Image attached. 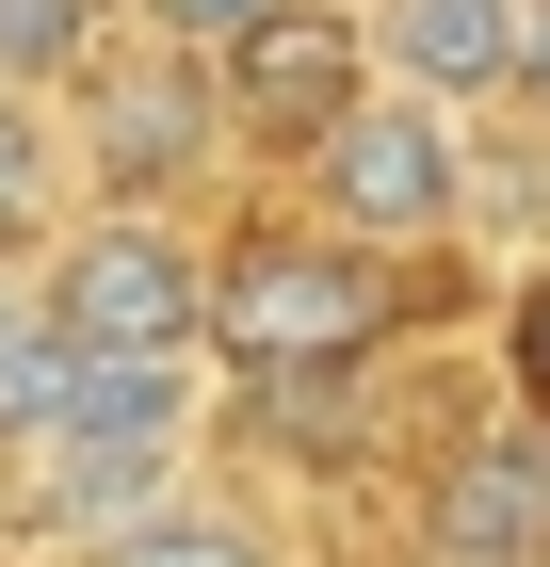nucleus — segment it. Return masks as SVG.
I'll use <instances>...</instances> for the list:
<instances>
[{
    "instance_id": "obj_1",
    "label": "nucleus",
    "mask_w": 550,
    "mask_h": 567,
    "mask_svg": "<svg viewBox=\"0 0 550 567\" xmlns=\"http://www.w3.org/2000/svg\"><path fill=\"white\" fill-rule=\"evenodd\" d=\"M405 324V260L340 244V227H243L211 260V357L259 390H340L373 373V341Z\"/></svg>"
},
{
    "instance_id": "obj_2",
    "label": "nucleus",
    "mask_w": 550,
    "mask_h": 567,
    "mask_svg": "<svg viewBox=\"0 0 550 567\" xmlns=\"http://www.w3.org/2000/svg\"><path fill=\"white\" fill-rule=\"evenodd\" d=\"M33 292H49V324H65V357H97V373H195V357H211V260H195L178 227H146V212L82 227Z\"/></svg>"
},
{
    "instance_id": "obj_3",
    "label": "nucleus",
    "mask_w": 550,
    "mask_h": 567,
    "mask_svg": "<svg viewBox=\"0 0 550 567\" xmlns=\"http://www.w3.org/2000/svg\"><path fill=\"white\" fill-rule=\"evenodd\" d=\"M308 163H324L340 244H373V260H388V244H437V227L469 212V146H454V114H437V97H356Z\"/></svg>"
},
{
    "instance_id": "obj_4",
    "label": "nucleus",
    "mask_w": 550,
    "mask_h": 567,
    "mask_svg": "<svg viewBox=\"0 0 550 567\" xmlns=\"http://www.w3.org/2000/svg\"><path fill=\"white\" fill-rule=\"evenodd\" d=\"M211 97H227V131H259V146H324L373 97V33L340 0H276L243 49H211Z\"/></svg>"
},
{
    "instance_id": "obj_5",
    "label": "nucleus",
    "mask_w": 550,
    "mask_h": 567,
    "mask_svg": "<svg viewBox=\"0 0 550 567\" xmlns=\"http://www.w3.org/2000/svg\"><path fill=\"white\" fill-rule=\"evenodd\" d=\"M227 131V97H211V65L195 49H163V65H114L97 82V178H114L129 212L163 195V178H195V146Z\"/></svg>"
},
{
    "instance_id": "obj_6",
    "label": "nucleus",
    "mask_w": 550,
    "mask_h": 567,
    "mask_svg": "<svg viewBox=\"0 0 550 567\" xmlns=\"http://www.w3.org/2000/svg\"><path fill=\"white\" fill-rule=\"evenodd\" d=\"M437 551L454 567H550V422L535 437H469L437 471Z\"/></svg>"
},
{
    "instance_id": "obj_7",
    "label": "nucleus",
    "mask_w": 550,
    "mask_h": 567,
    "mask_svg": "<svg viewBox=\"0 0 550 567\" xmlns=\"http://www.w3.org/2000/svg\"><path fill=\"white\" fill-rule=\"evenodd\" d=\"M17 503L49 535H129L178 503V437H49V454H17Z\"/></svg>"
},
{
    "instance_id": "obj_8",
    "label": "nucleus",
    "mask_w": 550,
    "mask_h": 567,
    "mask_svg": "<svg viewBox=\"0 0 550 567\" xmlns=\"http://www.w3.org/2000/svg\"><path fill=\"white\" fill-rule=\"evenodd\" d=\"M373 65L405 97H502L518 82V0H373Z\"/></svg>"
},
{
    "instance_id": "obj_9",
    "label": "nucleus",
    "mask_w": 550,
    "mask_h": 567,
    "mask_svg": "<svg viewBox=\"0 0 550 567\" xmlns=\"http://www.w3.org/2000/svg\"><path fill=\"white\" fill-rule=\"evenodd\" d=\"M97 567H276L243 519H211V503H163V519H129V535H97Z\"/></svg>"
},
{
    "instance_id": "obj_10",
    "label": "nucleus",
    "mask_w": 550,
    "mask_h": 567,
    "mask_svg": "<svg viewBox=\"0 0 550 567\" xmlns=\"http://www.w3.org/2000/svg\"><path fill=\"white\" fill-rule=\"evenodd\" d=\"M97 65V0H0V97L17 82H82Z\"/></svg>"
},
{
    "instance_id": "obj_11",
    "label": "nucleus",
    "mask_w": 550,
    "mask_h": 567,
    "mask_svg": "<svg viewBox=\"0 0 550 567\" xmlns=\"http://www.w3.org/2000/svg\"><path fill=\"white\" fill-rule=\"evenodd\" d=\"M49 227V114L33 97H0V260Z\"/></svg>"
},
{
    "instance_id": "obj_12",
    "label": "nucleus",
    "mask_w": 550,
    "mask_h": 567,
    "mask_svg": "<svg viewBox=\"0 0 550 567\" xmlns=\"http://www.w3.org/2000/svg\"><path fill=\"white\" fill-rule=\"evenodd\" d=\"M146 17H163V49H195V65H211V49H243L276 0H146Z\"/></svg>"
},
{
    "instance_id": "obj_13",
    "label": "nucleus",
    "mask_w": 550,
    "mask_h": 567,
    "mask_svg": "<svg viewBox=\"0 0 550 567\" xmlns=\"http://www.w3.org/2000/svg\"><path fill=\"white\" fill-rule=\"evenodd\" d=\"M33 341H49V292L17 260H0V390H17V373H33Z\"/></svg>"
},
{
    "instance_id": "obj_14",
    "label": "nucleus",
    "mask_w": 550,
    "mask_h": 567,
    "mask_svg": "<svg viewBox=\"0 0 550 567\" xmlns=\"http://www.w3.org/2000/svg\"><path fill=\"white\" fill-rule=\"evenodd\" d=\"M518 390H535V422H550V276L518 292Z\"/></svg>"
},
{
    "instance_id": "obj_15",
    "label": "nucleus",
    "mask_w": 550,
    "mask_h": 567,
    "mask_svg": "<svg viewBox=\"0 0 550 567\" xmlns=\"http://www.w3.org/2000/svg\"><path fill=\"white\" fill-rule=\"evenodd\" d=\"M518 82H535V114H550V0H518Z\"/></svg>"
}]
</instances>
